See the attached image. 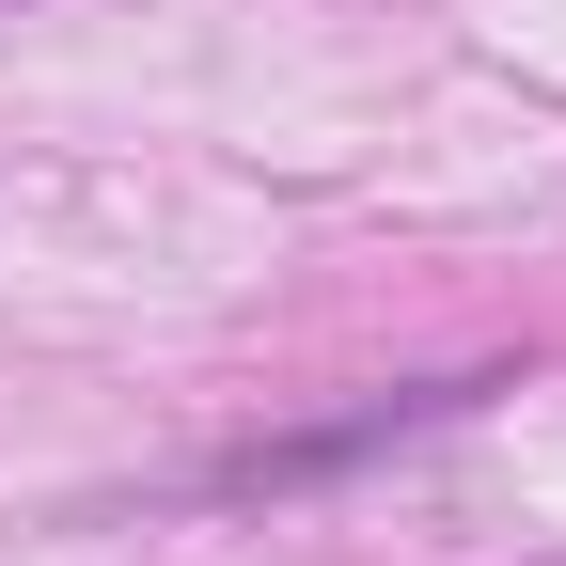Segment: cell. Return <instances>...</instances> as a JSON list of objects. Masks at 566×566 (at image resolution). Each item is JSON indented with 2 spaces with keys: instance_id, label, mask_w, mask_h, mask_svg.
<instances>
[]
</instances>
